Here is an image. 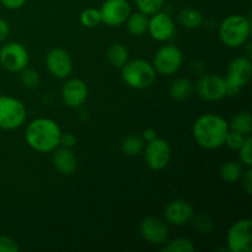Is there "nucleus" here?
Masks as SVG:
<instances>
[{
	"instance_id": "obj_6",
	"label": "nucleus",
	"mask_w": 252,
	"mask_h": 252,
	"mask_svg": "<svg viewBox=\"0 0 252 252\" xmlns=\"http://www.w3.org/2000/svg\"><path fill=\"white\" fill-rule=\"evenodd\" d=\"M27 111L24 103L12 96H0V128L14 130L26 121Z\"/></svg>"
},
{
	"instance_id": "obj_29",
	"label": "nucleus",
	"mask_w": 252,
	"mask_h": 252,
	"mask_svg": "<svg viewBox=\"0 0 252 252\" xmlns=\"http://www.w3.org/2000/svg\"><path fill=\"white\" fill-rule=\"evenodd\" d=\"M246 137L248 135H244L241 133L235 132V130H231L229 129L228 134H226L225 140H224V144L231 150H239V148L243 145V143L245 142Z\"/></svg>"
},
{
	"instance_id": "obj_33",
	"label": "nucleus",
	"mask_w": 252,
	"mask_h": 252,
	"mask_svg": "<svg viewBox=\"0 0 252 252\" xmlns=\"http://www.w3.org/2000/svg\"><path fill=\"white\" fill-rule=\"evenodd\" d=\"M196 228L198 229L201 233H207L211 230L212 228V221L208 217L206 216H199L196 218Z\"/></svg>"
},
{
	"instance_id": "obj_31",
	"label": "nucleus",
	"mask_w": 252,
	"mask_h": 252,
	"mask_svg": "<svg viewBox=\"0 0 252 252\" xmlns=\"http://www.w3.org/2000/svg\"><path fill=\"white\" fill-rule=\"evenodd\" d=\"M21 81L24 86L27 89H34L38 86L39 84V75L37 71L32 70V69H24L21 71Z\"/></svg>"
},
{
	"instance_id": "obj_12",
	"label": "nucleus",
	"mask_w": 252,
	"mask_h": 252,
	"mask_svg": "<svg viewBox=\"0 0 252 252\" xmlns=\"http://www.w3.org/2000/svg\"><path fill=\"white\" fill-rule=\"evenodd\" d=\"M197 93L206 101H220L226 96L225 79L218 74H206L197 83Z\"/></svg>"
},
{
	"instance_id": "obj_32",
	"label": "nucleus",
	"mask_w": 252,
	"mask_h": 252,
	"mask_svg": "<svg viewBox=\"0 0 252 252\" xmlns=\"http://www.w3.org/2000/svg\"><path fill=\"white\" fill-rule=\"evenodd\" d=\"M20 246L12 238L0 235V252H19Z\"/></svg>"
},
{
	"instance_id": "obj_9",
	"label": "nucleus",
	"mask_w": 252,
	"mask_h": 252,
	"mask_svg": "<svg viewBox=\"0 0 252 252\" xmlns=\"http://www.w3.org/2000/svg\"><path fill=\"white\" fill-rule=\"evenodd\" d=\"M182 62H184V56L181 49L174 44H165L158 49L152 64L157 74L170 76L181 68Z\"/></svg>"
},
{
	"instance_id": "obj_1",
	"label": "nucleus",
	"mask_w": 252,
	"mask_h": 252,
	"mask_svg": "<svg viewBox=\"0 0 252 252\" xmlns=\"http://www.w3.org/2000/svg\"><path fill=\"white\" fill-rule=\"evenodd\" d=\"M192 132L199 147L213 150L224 145V140L229 132V125L221 116L206 113L197 118Z\"/></svg>"
},
{
	"instance_id": "obj_28",
	"label": "nucleus",
	"mask_w": 252,
	"mask_h": 252,
	"mask_svg": "<svg viewBox=\"0 0 252 252\" xmlns=\"http://www.w3.org/2000/svg\"><path fill=\"white\" fill-rule=\"evenodd\" d=\"M196 250V246L193 245L189 239L177 238L167 243L164 248L165 252H193Z\"/></svg>"
},
{
	"instance_id": "obj_23",
	"label": "nucleus",
	"mask_w": 252,
	"mask_h": 252,
	"mask_svg": "<svg viewBox=\"0 0 252 252\" xmlns=\"http://www.w3.org/2000/svg\"><path fill=\"white\" fill-rule=\"evenodd\" d=\"M170 96L175 100H185L189 97L193 91V84L189 79L180 78L176 79L170 86Z\"/></svg>"
},
{
	"instance_id": "obj_21",
	"label": "nucleus",
	"mask_w": 252,
	"mask_h": 252,
	"mask_svg": "<svg viewBox=\"0 0 252 252\" xmlns=\"http://www.w3.org/2000/svg\"><path fill=\"white\" fill-rule=\"evenodd\" d=\"M177 20H179V24L185 29L194 30L201 26L202 22H203V16L197 9L185 7V9L180 10L179 15H177Z\"/></svg>"
},
{
	"instance_id": "obj_14",
	"label": "nucleus",
	"mask_w": 252,
	"mask_h": 252,
	"mask_svg": "<svg viewBox=\"0 0 252 252\" xmlns=\"http://www.w3.org/2000/svg\"><path fill=\"white\" fill-rule=\"evenodd\" d=\"M139 233L144 240L153 245H161L169 238V226L165 220L158 217H148L140 223Z\"/></svg>"
},
{
	"instance_id": "obj_2",
	"label": "nucleus",
	"mask_w": 252,
	"mask_h": 252,
	"mask_svg": "<svg viewBox=\"0 0 252 252\" xmlns=\"http://www.w3.org/2000/svg\"><path fill=\"white\" fill-rule=\"evenodd\" d=\"M62 129L51 118H36L26 128L27 144L38 153H51L59 147Z\"/></svg>"
},
{
	"instance_id": "obj_34",
	"label": "nucleus",
	"mask_w": 252,
	"mask_h": 252,
	"mask_svg": "<svg viewBox=\"0 0 252 252\" xmlns=\"http://www.w3.org/2000/svg\"><path fill=\"white\" fill-rule=\"evenodd\" d=\"M240 180L243 181V189H245L246 193L251 194V192H252V170H251V167H248V170L243 172Z\"/></svg>"
},
{
	"instance_id": "obj_30",
	"label": "nucleus",
	"mask_w": 252,
	"mask_h": 252,
	"mask_svg": "<svg viewBox=\"0 0 252 252\" xmlns=\"http://www.w3.org/2000/svg\"><path fill=\"white\" fill-rule=\"evenodd\" d=\"M251 145H252V140L251 138L246 137L245 142L243 143L240 148H239V158H240L241 162H243L245 166L251 167L252 166V155H251Z\"/></svg>"
},
{
	"instance_id": "obj_11",
	"label": "nucleus",
	"mask_w": 252,
	"mask_h": 252,
	"mask_svg": "<svg viewBox=\"0 0 252 252\" xmlns=\"http://www.w3.org/2000/svg\"><path fill=\"white\" fill-rule=\"evenodd\" d=\"M130 12L128 0H105L100 9L102 24L112 27L125 24Z\"/></svg>"
},
{
	"instance_id": "obj_16",
	"label": "nucleus",
	"mask_w": 252,
	"mask_h": 252,
	"mask_svg": "<svg viewBox=\"0 0 252 252\" xmlns=\"http://www.w3.org/2000/svg\"><path fill=\"white\" fill-rule=\"evenodd\" d=\"M88 86L81 79H69L62 88V100L70 108L80 107L88 100Z\"/></svg>"
},
{
	"instance_id": "obj_10",
	"label": "nucleus",
	"mask_w": 252,
	"mask_h": 252,
	"mask_svg": "<svg viewBox=\"0 0 252 252\" xmlns=\"http://www.w3.org/2000/svg\"><path fill=\"white\" fill-rule=\"evenodd\" d=\"M143 152L148 167L154 171L165 169L171 160V147L169 142L162 138H155L152 142H148Z\"/></svg>"
},
{
	"instance_id": "obj_13",
	"label": "nucleus",
	"mask_w": 252,
	"mask_h": 252,
	"mask_svg": "<svg viewBox=\"0 0 252 252\" xmlns=\"http://www.w3.org/2000/svg\"><path fill=\"white\" fill-rule=\"evenodd\" d=\"M46 65L54 78L68 79L73 71V59L65 49L57 47L47 53Z\"/></svg>"
},
{
	"instance_id": "obj_4",
	"label": "nucleus",
	"mask_w": 252,
	"mask_h": 252,
	"mask_svg": "<svg viewBox=\"0 0 252 252\" xmlns=\"http://www.w3.org/2000/svg\"><path fill=\"white\" fill-rule=\"evenodd\" d=\"M122 79L129 88L135 90H144L154 85L157 80V71L152 63L144 59L128 61L121 68Z\"/></svg>"
},
{
	"instance_id": "obj_38",
	"label": "nucleus",
	"mask_w": 252,
	"mask_h": 252,
	"mask_svg": "<svg viewBox=\"0 0 252 252\" xmlns=\"http://www.w3.org/2000/svg\"><path fill=\"white\" fill-rule=\"evenodd\" d=\"M143 139H144L145 143L148 142H152V140H154L155 138H158V134L157 132H155L153 128H148V129H145L144 132H143Z\"/></svg>"
},
{
	"instance_id": "obj_35",
	"label": "nucleus",
	"mask_w": 252,
	"mask_h": 252,
	"mask_svg": "<svg viewBox=\"0 0 252 252\" xmlns=\"http://www.w3.org/2000/svg\"><path fill=\"white\" fill-rule=\"evenodd\" d=\"M76 144V138L74 137L71 133H62L61 135V142H59V147H65V148H73Z\"/></svg>"
},
{
	"instance_id": "obj_17",
	"label": "nucleus",
	"mask_w": 252,
	"mask_h": 252,
	"mask_svg": "<svg viewBox=\"0 0 252 252\" xmlns=\"http://www.w3.org/2000/svg\"><path fill=\"white\" fill-rule=\"evenodd\" d=\"M193 206L185 199H175L165 208V220L175 226H182L193 218Z\"/></svg>"
},
{
	"instance_id": "obj_24",
	"label": "nucleus",
	"mask_w": 252,
	"mask_h": 252,
	"mask_svg": "<svg viewBox=\"0 0 252 252\" xmlns=\"http://www.w3.org/2000/svg\"><path fill=\"white\" fill-rule=\"evenodd\" d=\"M144 143V139L140 135L130 134L123 139L122 144H121V149L127 157H137V155L143 153L145 145Z\"/></svg>"
},
{
	"instance_id": "obj_36",
	"label": "nucleus",
	"mask_w": 252,
	"mask_h": 252,
	"mask_svg": "<svg viewBox=\"0 0 252 252\" xmlns=\"http://www.w3.org/2000/svg\"><path fill=\"white\" fill-rule=\"evenodd\" d=\"M26 1L27 0H0V2H1L6 9L10 10L20 9V7H22L26 4Z\"/></svg>"
},
{
	"instance_id": "obj_8",
	"label": "nucleus",
	"mask_w": 252,
	"mask_h": 252,
	"mask_svg": "<svg viewBox=\"0 0 252 252\" xmlns=\"http://www.w3.org/2000/svg\"><path fill=\"white\" fill-rule=\"evenodd\" d=\"M226 245L230 252H251L252 221L251 219H239L231 224L226 234Z\"/></svg>"
},
{
	"instance_id": "obj_26",
	"label": "nucleus",
	"mask_w": 252,
	"mask_h": 252,
	"mask_svg": "<svg viewBox=\"0 0 252 252\" xmlns=\"http://www.w3.org/2000/svg\"><path fill=\"white\" fill-rule=\"evenodd\" d=\"M80 22L86 29L97 27L98 25L102 24L100 10L95 9V7H88V9H85L80 14Z\"/></svg>"
},
{
	"instance_id": "obj_20",
	"label": "nucleus",
	"mask_w": 252,
	"mask_h": 252,
	"mask_svg": "<svg viewBox=\"0 0 252 252\" xmlns=\"http://www.w3.org/2000/svg\"><path fill=\"white\" fill-rule=\"evenodd\" d=\"M106 58L111 65L121 69L129 59V53L125 44L113 43L108 47L107 52H106Z\"/></svg>"
},
{
	"instance_id": "obj_22",
	"label": "nucleus",
	"mask_w": 252,
	"mask_h": 252,
	"mask_svg": "<svg viewBox=\"0 0 252 252\" xmlns=\"http://www.w3.org/2000/svg\"><path fill=\"white\" fill-rule=\"evenodd\" d=\"M229 129L235 130L244 135H250L252 132V116L249 111H241L231 118Z\"/></svg>"
},
{
	"instance_id": "obj_3",
	"label": "nucleus",
	"mask_w": 252,
	"mask_h": 252,
	"mask_svg": "<svg viewBox=\"0 0 252 252\" xmlns=\"http://www.w3.org/2000/svg\"><path fill=\"white\" fill-rule=\"evenodd\" d=\"M251 24L243 15H230L219 26V38L229 48H239L248 42Z\"/></svg>"
},
{
	"instance_id": "obj_37",
	"label": "nucleus",
	"mask_w": 252,
	"mask_h": 252,
	"mask_svg": "<svg viewBox=\"0 0 252 252\" xmlns=\"http://www.w3.org/2000/svg\"><path fill=\"white\" fill-rule=\"evenodd\" d=\"M9 33H10L9 24H7L6 20L0 17V43H2V42L9 37Z\"/></svg>"
},
{
	"instance_id": "obj_18",
	"label": "nucleus",
	"mask_w": 252,
	"mask_h": 252,
	"mask_svg": "<svg viewBox=\"0 0 252 252\" xmlns=\"http://www.w3.org/2000/svg\"><path fill=\"white\" fill-rule=\"evenodd\" d=\"M53 164L57 171L63 175H71L78 169V159L70 148L61 147L53 150Z\"/></svg>"
},
{
	"instance_id": "obj_25",
	"label": "nucleus",
	"mask_w": 252,
	"mask_h": 252,
	"mask_svg": "<svg viewBox=\"0 0 252 252\" xmlns=\"http://www.w3.org/2000/svg\"><path fill=\"white\" fill-rule=\"evenodd\" d=\"M244 169L240 162L226 161L220 169V177L228 184H235L240 180Z\"/></svg>"
},
{
	"instance_id": "obj_19",
	"label": "nucleus",
	"mask_w": 252,
	"mask_h": 252,
	"mask_svg": "<svg viewBox=\"0 0 252 252\" xmlns=\"http://www.w3.org/2000/svg\"><path fill=\"white\" fill-rule=\"evenodd\" d=\"M148 24H149V17L143 12H130L128 19L126 20L127 30L133 36H143L145 32H148Z\"/></svg>"
},
{
	"instance_id": "obj_27",
	"label": "nucleus",
	"mask_w": 252,
	"mask_h": 252,
	"mask_svg": "<svg viewBox=\"0 0 252 252\" xmlns=\"http://www.w3.org/2000/svg\"><path fill=\"white\" fill-rule=\"evenodd\" d=\"M138 7V11L152 16L157 12L161 11L165 4V0H134Z\"/></svg>"
},
{
	"instance_id": "obj_5",
	"label": "nucleus",
	"mask_w": 252,
	"mask_h": 252,
	"mask_svg": "<svg viewBox=\"0 0 252 252\" xmlns=\"http://www.w3.org/2000/svg\"><path fill=\"white\" fill-rule=\"evenodd\" d=\"M252 75V65L248 57H238L233 59L228 66L225 79L226 96H235L241 89L250 81Z\"/></svg>"
},
{
	"instance_id": "obj_7",
	"label": "nucleus",
	"mask_w": 252,
	"mask_h": 252,
	"mask_svg": "<svg viewBox=\"0 0 252 252\" xmlns=\"http://www.w3.org/2000/svg\"><path fill=\"white\" fill-rule=\"evenodd\" d=\"M29 62V51L20 42H7L0 48V64L10 73H21Z\"/></svg>"
},
{
	"instance_id": "obj_15",
	"label": "nucleus",
	"mask_w": 252,
	"mask_h": 252,
	"mask_svg": "<svg viewBox=\"0 0 252 252\" xmlns=\"http://www.w3.org/2000/svg\"><path fill=\"white\" fill-rule=\"evenodd\" d=\"M148 32L158 42H166L175 33L174 19L166 12H157L152 15L148 24Z\"/></svg>"
}]
</instances>
